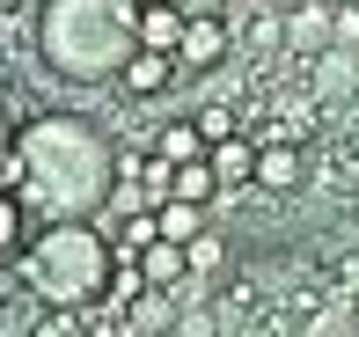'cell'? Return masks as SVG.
I'll use <instances>...</instances> for the list:
<instances>
[{"label": "cell", "mask_w": 359, "mask_h": 337, "mask_svg": "<svg viewBox=\"0 0 359 337\" xmlns=\"http://www.w3.org/2000/svg\"><path fill=\"white\" fill-rule=\"evenodd\" d=\"M15 154H22V191L15 198L37 220H95L118 184V147L103 125L74 118V110H44V118L15 125Z\"/></svg>", "instance_id": "obj_1"}, {"label": "cell", "mask_w": 359, "mask_h": 337, "mask_svg": "<svg viewBox=\"0 0 359 337\" xmlns=\"http://www.w3.org/2000/svg\"><path fill=\"white\" fill-rule=\"evenodd\" d=\"M140 52V8L133 0H37V59L59 81H118Z\"/></svg>", "instance_id": "obj_2"}, {"label": "cell", "mask_w": 359, "mask_h": 337, "mask_svg": "<svg viewBox=\"0 0 359 337\" xmlns=\"http://www.w3.org/2000/svg\"><path fill=\"white\" fill-rule=\"evenodd\" d=\"M15 271L44 308H95V301H110L118 249L95 220H37V235L15 249Z\"/></svg>", "instance_id": "obj_3"}, {"label": "cell", "mask_w": 359, "mask_h": 337, "mask_svg": "<svg viewBox=\"0 0 359 337\" xmlns=\"http://www.w3.org/2000/svg\"><path fill=\"white\" fill-rule=\"evenodd\" d=\"M227 44H235V22H220L205 0H191V22H184V44H176V67L184 74H205L227 59Z\"/></svg>", "instance_id": "obj_4"}, {"label": "cell", "mask_w": 359, "mask_h": 337, "mask_svg": "<svg viewBox=\"0 0 359 337\" xmlns=\"http://www.w3.org/2000/svg\"><path fill=\"white\" fill-rule=\"evenodd\" d=\"M337 44V0H301V8H286V52L293 59H316Z\"/></svg>", "instance_id": "obj_5"}, {"label": "cell", "mask_w": 359, "mask_h": 337, "mask_svg": "<svg viewBox=\"0 0 359 337\" xmlns=\"http://www.w3.org/2000/svg\"><path fill=\"white\" fill-rule=\"evenodd\" d=\"M176 323H184V286H140L125 301V330L133 337H169Z\"/></svg>", "instance_id": "obj_6"}, {"label": "cell", "mask_w": 359, "mask_h": 337, "mask_svg": "<svg viewBox=\"0 0 359 337\" xmlns=\"http://www.w3.org/2000/svg\"><path fill=\"white\" fill-rule=\"evenodd\" d=\"M176 74H184V67H176V52H147V44H140V52L125 59L118 88H125V95H140V103H154V95H169Z\"/></svg>", "instance_id": "obj_7"}, {"label": "cell", "mask_w": 359, "mask_h": 337, "mask_svg": "<svg viewBox=\"0 0 359 337\" xmlns=\"http://www.w3.org/2000/svg\"><path fill=\"white\" fill-rule=\"evenodd\" d=\"M184 22H191V0H154V8H140V44L147 52H176Z\"/></svg>", "instance_id": "obj_8"}, {"label": "cell", "mask_w": 359, "mask_h": 337, "mask_svg": "<svg viewBox=\"0 0 359 337\" xmlns=\"http://www.w3.org/2000/svg\"><path fill=\"white\" fill-rule=\"evenodd\" d=\"M205 162H213L220 176V191H242V184H257V139H220V147H205Z\"/></svg>", "instance_id": "obj_9"}, {"label": "cell", "mask_w": 359, "mask_h": 337, "mask_svg": "<svg viewBox=\"0 0 359 337\" xmlns=\"http://www.w3.org/2000/svg\"><path fill=\"white\" fill-rule=\"evenodd\" d=\"M257 191H301V154L286 139H264L257 147Z\"/></svg>", "instance_id": "obj_10"}, {"label": "cell", "mask_w": 359, "mask_h": 337, "mask_svg": "<svg viewBox=\"0 0 359 337\" xmlns=\"http://www.w3.org/2000/svg\"><path fill=\"white\" fill-rule=\"evenodd\" d=\"M140 271H147V286H191V256H184V242H147L140 249Z\"/></svg>", "instance_id": "obj_11"}, {"label": "cell", "mask_w": 359, "mask_h": 337, "mask_svg": "<svg viewBox=\"0 0 359 337\" xmlns=\"http://www.w3.org/2000/svg\"><path fill=\"white\" fill-rule=\"evenodd\" d=\"M154 154L184 169V162H198V154H205V139H198V125H191V118H176V125H161V132H154Z\"/></svg>", "instance_id": "obj_12"}, {"label": "cell", "mask_w": 359, "mask_h": 337, "mask_svg": "<svg viewBox=\"0 0 359 337\" xmlns=\"http://www.w3.org/2000/svg\"><path fill=\"white\" fill-rule=\"evenodd\" d=\"M154 220H161V235H169V242H191V235H205V205H191V198H161V205H154Z\"/></svg>", "instance_id": "obj_13"}, {"label": "cell", "mask_w": 359, "mask_h": 337, "mask_svg": "<svg viewBox=\"0 0 359 337\" xmlns=\"http://www.w3.org/2000/svg\"><path fill=\"white\" fill-rule=\"evenodd\" d=\"M147 242H161V220H154V205L125 213V220H118V235H110V249H118V256H140Z\"/></svg>", "instance_id": "obj_14"}, {"label": "cell", "mask_w": 359, "mask_h": 337, "mask_svg": "<svg viewBox=\"0 0 359 337\" xmlns=\"http://www.w3.org/2000/svg\"><path fill=\"white\" fill-rule=\"evenodd\" d=\"M22 242H29V205L15 198V191H0V264H8Z\"/></svg>", "instance_id": "obj_15"}, {"label": "cell", "mask_w": 359, "mask_h": 337, "mask_svg": "<svg viewBox=\"0 0 359 337\" xmlns=\"http://www.w3.org/2000/svg\"><path fill=\"white\" fill-rule=\"evenodd\" d=\"M176 198H191V205H213V198H220V176H213V162H205V154L176 169Z\"/></svg>", "instance_id": "obj_16"}, {"label": "cell", "mask_w": 359, "mask_h": 337, "mask_svg": "<svg viewBox=\"0 0 359 337\" xmlns=\"http://www.w3.org/2000/svg\"><path fill=\"white\" fill-rule=\"evenodd\" d=\"M29 337H88V308H44Z\"/></svg>", "instance_id": "obj_17"}, {"label": "cell", "mask_w": 359, "mask_h": 337, "mask_svg": "<svg viewBox=\"0 0 359 337\" xmlns=\"http://www.w3.org/2000/svg\"><path fill=\"white\" fill-rule=\"evenodd\" d=\"M184 256H191V279H213V271L227 264V249H220V235H213V228H205V235H191Z\"/></svg>", "instance_id": "obj_18"}, {"label": "cell", "mask_w": 359, "mask_h": 337, "mask_svg": "<svg viewBox=\"0 0 359 337\" xmlns=\"http://www.w3.org/2000/svg\"><path fill=\"white\" fill-rule=\"evenodd\" d=\"M191 125H198V139H205V147H220V139H235V132H242V118H235L227 103H205Z\"/></svg>", "instance_id": "obj_19"}, {"label": "cell", "mask_w": 359, "mask_h": 337, "mask_svg": "<svg viewBox=\"0 0 359 337\" xmlns=\"http://www.w3.org/2000/svg\"><path fill=\"white\" fill-rule=\"evenodd\" d=\"M337 44H345V52L359 44V0H337Z\"/></svg>", "instance_id": "obj_20"}, {"label": "cell", "mask_w": 359, "mask_h": 337, "mask_svg": "<svg viewBox=\"0 0 359 337\" xmlns=\"http://www.w3.org/2000/svg\"><path fill=\"white\" fill-rule=\"evenodd\" d=\"M176 330H184V337H213V315H205V308H184V323H176Z\"/></svg>", "instance_id": "obj_21"}, {"label": "cell", "mask_w": 359, "mask_h": 337, "mask_svg": "<svg viewBox=\"0 0 359 337\" xmlns=\"http://www.w3.org/2000/svg\"><path fill=\"white\" fill-rule=\"evenodd\" d=\"M15 147V125H8V103H0V154Z\"/></svg>", "instance_id": "obj_22"}, {"label": "cell", "mask_w": 359, "mask_h": 337, "mask_svg": "<svg viewBox=\"0 0 359 337\" xmlns=\"http://www.w3.org/2000/svg\"><path fill=\"white\" fill-rule=\"evenodd\" d=\"M133 8H154V0H133Z\"/></svg>", "instance_id": "obj_23"}]
</instances>
